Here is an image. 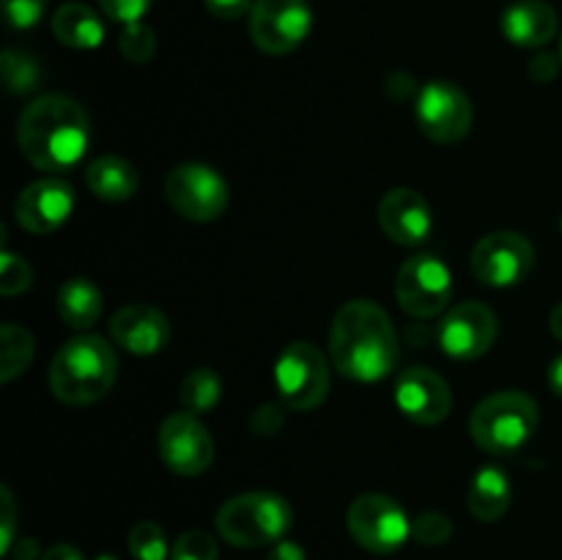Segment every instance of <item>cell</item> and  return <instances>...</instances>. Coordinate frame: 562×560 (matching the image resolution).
I'll return each instance as SVG.
<instances>
[{
  "mask_svg": "<svg viewBox=\"0 0 562 560\" xmlns=\"http://www.w3.org/2000/svg\"><path fill=\"white\" fill-rule=\"evenodd\" d=\"M329 357L344 377L379 382L398 366V335L393 322L371 300H351L335 313L329 329Z\"/></svg>",
  "mask_w": 562,
  "mask_h": 560,
  "instance_id": "6da1fadb",
  "label": "cell"
},
{
  "mask_svg": "<svg viewBox=\"0 0 562 560\" xmlns=\"http://www.w3.org/2000/svg\"><path fill=\"white\" fill-rule=\"evenodd\" d=\"M91 143L88 113L69 97L47 93L22 110L16 121V146L38 170L60 173L75 168Z\"/></svg>",
  "mask_w": 562,
  "mask_h": 560,
  "instance_id": "7a4b0ae2",
  "label": "cell"
},
{
  "mask_svg": "<svg viewBox=\"0 0 562 560\" xmlns=\"http://www.w3.org/2000/svg\"><path fill=\"white\" fill-rule=\"evenodd\" d=\"M119 360L113 346L99 335H77L66 340L49 366V388L55 399L71 406H86L113 390Z\"/></svg>",
  "mask_w": 562,
  "mask_h": 560,
  "instance_id": "3957f363",
  "label": "cell"
},
{
  "mask_svg": "<svg viewBox=\"0 0 562 560\" xmlns=\"http://www.w3.org/2000/svg\"><path fill=\"white\" fill-rule=\"evenodd\" d=\"M541 412L530 395L519 390H503L475 406L470 432L477 448L492 456H514L536 437Z\"/></svg>",
  "mask_w": 562,
  "mask_h": 560,
  "instance_id": "277c9868",
  "label": "cell"
},
{
  "mask_svg": "<svg viewBox=\"0 0 562 560\" xmlns=\"http://www.w3.org/2000/svg\"><path fill=\"white\" fill-rule=\"evenodd\" d=\"M291 527L289 500L274 492H245L217 511V530L234 547H272Z\"/></svg>",
  "mask_w": 562,
  "mask_h": 560,
  "instance_id": "5b68a950",
  "label": "cell"
},
{
  "mask_svg": "<svg viewBox=\"0 0 562 560\" xmlns=\"http://www.w3.org/2000/svg\"><path fill=\"white\" fill-rule=\"evenodd\" d=\"M346 527L362 549L373 555H393L409 541L412 519L404 505L387 494H360L346 511Z\"/></svg>",
  "mask_w": 562,
  "mask_h": 560,
  "instance_id": "8992f818",
  "label": "cell"
},
{
  "mask_svg": "<svg viewBox=\"0 0 562 560\" xmlns=\"http://www.w3.org/2000/svg\"><path fill=\"white\" fill-rule=\"evenodd\" d=\"M274 388H278L283 406H289V410H316L329 393L327 357L305 340L289 344L274 362Z\"/></svg>",
  "mask_w": 562,
  "mask_h": 560,
  "instance_id": "52a82bcc",
  "label": "cell"
},
{
  "mask_svg": "<svg viewBox=\"0 0 562 560\" xmlns=\"http://www.w3.org/2000/svg\"><path fill=\"white\" fill-rule=\"evenodd\" d=\"M168 203L192 223H212L228 206V184L214 168L203 163H184L165 179Z\"/></svg>",
  "mask_w": 562,
  "mask_h": 560,
  "instance_id": "ba28073f",
  "label": "cell"
},
{
  "mask_svg": "<svg viewBox=\"0 0 562 560\" xmlns=\"http://www.w3.org/2000/svg\"><path fill=\"white\" fill-rule=\"evenodd\" d=\"M395 296L409 316L431 318L448 307L453 296V275L448 264L428 253L406 258L395 275Z\"/></svg>",
  "mask_w": 562,
  "mask_h": 560,
  "instance_id": "9c48e42d",
  "label": "cell"
},
{
  "mask_svg": "<svg viewBox=\"0 0 562 560\" xmlns=\"http://www.w3.org/2000/svg\"><path fill=\"white\" fill-rule=\"evenodd\" d=\"M415 119L434 143H459L472 130V102L456 82L431 80L417 93Z\"/></svg>",
  "mask_w": 562,
  "mask_h": 560,
  "instance_id": "30bf717a",
  "label": "cell"
},
{
  "mask_svg": "<svg viewBox=\"0 0 562 560\" xmlns=\"http://www.w3.org/2000/svg\"><path fill=\"white\" fill-rule=\"evenodd\" d=\"M470 264L481 283L508 289L530 275L532 264H536V247L516 231H494L477 242Z\"/></svg>",
  "mask_w": 562,
  "mask_h": 560,
  "instance_id": "8fae6325",
  "label": "cell"
},
{
  "mask_svg": "<svg viewBox=\"0 0 562 560\" xmlns=\"http://www.w3.org/2000/svg\"><path fill=\"white\" fill-rule=\"evenodd\" d=\"M313 27L307 0H256L250 11V36L267 55H285L300 47Z\"/></svg>",
  "mask_w": 562,
  "mask_h": 560,
  "instance_id": "7c38bea8",
  "label": "cell"
},
{
  "mask_svg": "<svg viewBox=\"0 0 562 560\" xmlns=\"http://www.w3.org/2000/svg\"><path fill=\"white\" fill-rule=\"evenodd\" d=\"M159 453L176 475H201L214 461V439L192 412H173L159 426Z\"/></svg>",
  "mask_w": 562,
  "mask_h": 560,
  "instance_id": "4fadbf2b",
  "label": "cell"
},
{
  "mask_svg": "<svg viewBox=\"0 0 562 560\" xmlns=\"http://www.w3.org/2000/svg\"><path fill=\"white\" fill-rule=\"evenodd\" d=\"M497 316L483 302L470 300L450 307L437 329L439 346L453 360H477L497 340Z\"/></svg>",
  "mask_w": 562,
  "mask_h": 560,
  "instance_id": "5bb4252c",
  "label": "cell"
},
{
  "mask_svg": "<svg viewBox=\"0 0 562 560\" xmlns=\"http://www.w3.org/2000/svg\"><path fill=\"white\" fill-rule=\"evenodd\" d=\"M395 406L420 426H437L453 410L450 384L426 366L404 368L395 379Z\"/></svg>",
  "mask_w": 562,
  "mask_h": 560,
  "instance_id": "9a60e30c",
  "label": "cell"
},
{
  "mask_svg": "<svg viewBox=\"0 0 562 560\" xmlns=\"http://www.w3.org/2000/svg\"><path fill=\"white\" fill-rule=\"evenodd\" d=\"M75 190L64 179H38L16 195L14 217L27 234H53L69 220Z\"/></svg>",
  "mask_w": 562,
  "mask_h": 560,
  "instance_id": "2e32d148",
  "label": "cell"
},
{
  "mask_svg": "<svg viewBox=\"0 0 562 560\" xmlns=\"http://www.w3.org/2000/svg\"><path fill=\"white\" fill-rule=\"evenodd\" d=\"M379 225L395 245L417 247L431 239L434 212L417 190L395 187L379 201Z\"/></svg>",
  "mask_w": 562,
  "mask_h": 560,
  "instance_id": "e0dca14e",
  "label": "cell"
},
{
  "mask_svg": "<svg viewBox=\"0 0 562 560\" xmlns=\"http://www.w3.org/2000/svg\"><path fill=\"white\" fill-rule=\"evenodd\" d=\"M110 335L132 355H157L170 340V322L154 305H124L110 318Z\"/></svg>",
  "mask_w": 562,
  "mask_h": 560,
  "instance_id": "ac0fdd59",
  "label": "cell"
},
{
  "mask_svg": "<svg viewBox=\"0 0 562 560\" xmlns=\"http://www.w3.org/2000/svg\"><path fill=\"white\" fill-rule=\"evenodd\" d=\"M499 27L516 47H543L558 33V14L543 0H516L503 11Z\"/></svg>",
  "mask_w": 562,
  "mask_h": 560,
  "instance_id": "d6986e66",
  "label": "cell"
},
{
  "mask_svg": "<svg viewBox=\"0 0 562 560\" xmlns=\"http://www.w3.org/2000/svg\"><path fill=\"white\" fill-rule=\"evenodd\" d=\"M467 505H470L472 516L481 522L503 519L505 511L510 508L508 472L494 464L481 467L467 492Z\"/></svg>",
  "mask_w": 562,
  "mask_h": 560,
  "instance_id": "ffe728a7",
  "label": "cell"
},
{
  "mask_svg": "<svg viewBox=\"0 0 562 560\" xmlns=\"http://www.w3.org/2000/svg\"><path fill=\"white\" fill-rule=\"evenodd\" d=\"M86 184L97 198L110 203L130 201L137 192V170L135 165L121 157H97L86 168Z\"/></svg>",
  "mask_w": 562,
  "mask_h": 560,
  "instance_id": "44dd1931",
  "label": "cell"
},
{
  "mask_svg": "<svg viewBox=\"0 0 562 560\" xmlns=\"http://www.w3.org/2000/svg\"><path fill=\"white\" fill-rule=\"evenodd\" d=\"M53 33L71 49H93L102 44L104 25L86 3H64L53 16Z\"/></svg>",
  "mask_w": 562,
  "mask_h": 560,
  "instance_id": "7402d4cb",
  "label": "cell"
},
{
  "mask_svg": "<svg viewBox=\"0 0 562 560\" xmlns=\"http://www.w3.org/2000/svg\"><path fill=\"white\" fill-rule=\"evenodd\" d=\"M58 316L71 329H88L102 316V291L88 278H71L58 289Z\"/></svg>",
  "mask_w": 562,
  "mask_h": 560,
  "instance_id": "603a6c76",
  "label": "cell"
},
{
  "mask_svg": "<svg viewBox=\"0 0 562 560\" xmlns=\"http://www.w3.org/2000/svg\"><path fill=\"white\" fill-rule=\"evenodd\" d=\"M33 360V338L20 324L0 327V382H11L27 371Z\"/></svg>",
  "mask_w": 562,
  "mask_h": 560,
  "instance_id": "cb8c5ba5",
  "label": "cell"
},
{
  "mask_svg": "<svg viewBox=\"0 0 562 560\" xmlns=\"http://www.w3.org/2000/svg\"><path fill=\"white\" fill-rule=\"evenodd\" d=\"M181 406L192 415H203V412H212L214 406L223 399V379L212 368H195L190 377L181 382Z\"/></svg>",
  "mask_w": 562,
  "mask_h": 560,
  "instance_id": "d4e9b609",
  "label": "cell"
},
{
  "mask_svg": "<svg viewBox=\"0 0 562 560\" xmlns=\"http://www.w3.org/2000/svg\"><path fill=\"white\" fill-rule=\"evenodd\" d=\"M130 552L135 560H168L170 549H168V538H165V530L157 525V522H137L135 527L130 530Z\"/></svg>",
  "mask_w": 562,
  "mask_h": 560,
  "instance_id": "484cf974",
  "label": "cell"
},
{
  "mask_svg": "<svg viewBox=\"0 0 562 560\" xmlns=\"http://www.w3.org/2000/svg\"><path fill=\"white\" fill-rule=\"evenodd\" d=\"M0 66H3L5 88H9L11 93L33 91V88L38 86V80H42V69H38V64L25 53L5 49L3 58H0Z\"/></svg>",
  "mask_w": 562,
  "mask_h": 560,
  "instance_id": "4316f807",
  "label": "cell"
},
{
  "mask_svg": "<svg viewBox=\"0 0 562 560\" xmlns=\"http://www.w3.org/2000/svg\"><path fill=\"white\" fill-rule=\"evenodd\" d=\"M119 47L121 55H124L130 64H148V60L154 58V53H157V36H154L151 27L143 25V22H132V25H126L124 33H121Z\"/></svg>",
  "mask_w": 562,
  "mask_h": 560,
  "instance_id": "83f0119b",
  "label": "cell"
},
{
  "mask_svg": "<svg viewBox=\"0 0 562 560\" xmlns=\"http://www.w3.org/2000/svg\"><path fill=\"white\" fill-rule=\"evenodd\" d=\"M217 538L206 530H187L176 538L170 560H217Z\"/></svg>",
  "mask_w": 562,
  "mask_h": 560,
  "instance_id": "f1b7e54d",
  "label": "cell"
},
{
  "mask_svg": "<svg viewBox=\"0 0 562 560\" xmlns=\"http://www.w3.org/2000/svg\"><path fill=\"white\" fill-rule=\"evenodd\" d=\"M412 536L423 547H442L453 536V522L439 511H423L415 522H412Z\"/></svg>",
  "mask_w": 562,
  "mask_h": 560,
  "instance_id": "f546056e",
  "label": "cell"
},
{
  "mask_svg": "<svg viewBox=\"0 0 562 560\" xmlns=\"http://www.w3.org/2000/svg\"><path fill=\"white\" fill-rule=\"evenodd\" d=\"M31 280H33V272L31 267H27L25 258L3 250V256H0V294L5 296L22 294V291L31 289Z\"/></svg>",
  "mask_w": 562,
  "mask_h": 560,
  "instance_id": "4dcf8cb0",
  "label": "cell"
},
{
  "mask_svg": "<svg viewBox=\"0 0 562 560\" xmlns=\"http://www.w3.org/2000/svg\"><path fill=\"white\" fill-rule=\"evenodd\" d=\"M44 9H47V0H3L5 22L16 31H27V27L38 25Z\"/></svg>",
  "mask_w": 562,
  "mask_h": 560,
  "instance_id": "1f68e13d",
  "label": "cell"
},
{
  "mask_svg": "<svg viewBox=\"0 0 562 560\" xmlns=\"http://www.w3.org/2000/svg\"><path fill=\"white\" fill-rule=\"evenodd\" d=\"M154 0H99L104 14L115 22H124V25H132V22H140V16L146 14L148 5Z\"/></svg>",
  "mask_w": 562,
  "mask_h": 560,
  "instance_id": "d6a6232c",
  "label": "cell"
},
{
  "mask_svg": "<svg viewBox=\"0 0 562 560\" xmlns=\"http://www.w3.org/2000/svg\"><path fill=\"white\" fill-rule=\"evenodd\" d=\"M14 530H16V505L9 489H0V552L9 555L14 547Z\"/></svg>",
  "mask_w": 562,
  "mask_h": 560,
  "instance_id": "836d02e7",
  "label": "cell"
},
{
  "mask_svg": "<svg viewBox=\"0 0 562 560\" xmlns=\"http://www.w3.org/2000/svg\"><path fill=\"white\" fill-rule=\"evenodd\" d=\"M203 5L209 9V14L217 16V20H239V16L250 14L252 0H203Z\"/></svg>",
  "mask_w": 562,
  "mask_h": 560,
  "instance_id": "e575fe53",
  "label": "cell"
},
{
  "mask_svg": "<svg viewBox=\"0 0 562 560\" xmlns=\"http://www.w3.org/2000/svg\"><path fill=\"white\" fill-rule=\"evenodd\" d=\"M267 560H307V552L296 541H289V538H280L278 544H272Z\"/></svg>",
  "mask_w": 562,
  "mask_h": 560,
  "instance_id": "d590c367",
  "label": "cell"
},
{
  "mask_svg": "<svg viewBox=\"0 0 562 560\" xmlns=\"http://www.w3.org/2000/svg\"><path fill=\"white\" fill-rule=\"evenodd\" d=\"M530 75L536 77L538 82H549L558 77V58L554 55H538L530 64Z\"/></svg>",
  "mask_w": 562,
  "mask_h": 560,
  "instance_id": "8d00e7d4",
  "label": "cell"
},
{
  "mask_svg": "<svg viewBox=\"0 0 562 560\" xmlns=\"http://www.w3.org/2000/svg\"><path fill=\"white\" fill-rule=\"evenodd\" d=\"M38 555H42V552H38V544L33 541V538H20V541L11 547V552L5 555V558H11V560H36Z\"/></svg>",
  "mask_w": 562,
  "mask_h": 560,
  "instance_id": "74e56055",
  "label": "cell"
},
{
  "mask_svg": "<svg viewBox=\"0 0 562 560\" xmlns=\"http://www.w3.org/2000/svg\"><path fill=\"white\" fill-rule=\"evenodd\" d=\"M38 560H86V558H82L80 549L71 547V544H55V547H49Z\"/></svg>",
  "mask_w": 562,
  "mask_h": 560,
  "instance_id": "f35d334b",
  "label": "cell"
},
{
  "mask_svg": "<svg viewBox=\"0 0 562 560\" xmlns=\"http://www.w3.org/2000/svg\"><path fill=\"white\" fill-rule=\"evenodd\" d=\"M547 379H549V388L554 390V395H560V399H562V355L554 357V360H552Z\"/></svg>",
  "mask_w": 562,
  "mask_h": 560,
  "instance_id": "ab89813d",
  "label": "cell"
},
{
  "mask_svg": "<svg viewBox=\"0 0 562 560\" xmlns=\"http://www.w3.org/2000/svg\"><path fill=\"white\" fill-rule=\"evenodd\" d=\"M269 415H272V404L261 406V410H258V412H256V415H252V417H258V421H267V417H269ZM280 423H283V417H280V415H278V421H274V423H272V426H258V423H252V428H256V432H258V434H274V432H278V426H280Z\"/></svg>",
  "mask_w": 562,
  "mask_h": 560,
  "instance_id": "60d3db41",
  "label": "cell"
},
{
  "mask_svg": "<svg viewBox=\"0 0 562 560\" xmlns=\"http://www.w3.org/2000/svg\"><path fill=\"white\" fill-rule=\"evenodd\" d=\"M549 327H552L554 338H560V340H562V302H560L558 307H554L552 316H549Z\"/></svg>",
  "mask_w": 562,
  "mask_h": 560,
  "instance_id": "b9f144b4",
  "label": "cell"
},
{
  "mask_svg": "<svg viewBox=\"0 0 562 560\" xmlns=\"http://www.w3.org/2000/svg\"><path fill=\"white\" fill-rule=\"evenodd\" d=\"M93 560H119V558H115V555H97Z\"/></svg>",
  "mask_w": 562,
  "mask_h": 560,
  "instance_id": "7bdbcfd3",
  "label": "cell"
},
{
  "mask_svg": "<svg viewBox=\"0 0 562 560\" xmlns=\"http://www.w3.org/2000/svg\"><path fill=\"white\" fill-rule=\"evenodd\" d=\"M560 231H562V217H560Z\"/></svg>",
  "mask_w": 562,
  "mask_h": 560,
  "instance_id": "ee69618b",
  "label": "cell"
},
{
  "mask_svg": "<svg viewBox=\"0 0 562 560\" xmlns=\"http://www.w3.org/2000/svg\"><path fill=\"white\" fill-rule=\"evenodd\" d=\"M560 53H562V47H560Z\"/></svg>",
  "mask_w": 562,
  "mask_h": 560,
  "instance_id": "f6af8a7d",
  "label": "cell"
}]
</instances>
